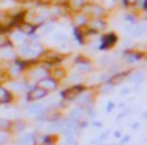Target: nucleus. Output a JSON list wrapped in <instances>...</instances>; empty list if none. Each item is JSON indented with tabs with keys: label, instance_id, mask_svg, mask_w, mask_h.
<instances>
[{
	"label": "nucleus",
	"instance_id": "obj_1",
	"mask_svg": "<svg viewBox=\"0 0 147 145\" xmlns=\"http://www.w3.org/2000/svg\"><path fill=\"white\" fill-rule=\"evenodd\" d=\"M115 35H106L105 38H103V44H101V49H106V47H109V46H112V44L115 43Z\"/></svg>",
	"mask_w": 147,
	"mask_h": 145
},
{
	"label": "nucleus",
	"instance_id": "obj_2",
	"mask_svg": "<svg viewBox=\"0 0 147 145\" xmlns=\"http://www.w3.org/2000/svg\"><path fill=\"white\" fill-rule=\"evenodd\" d=\"M46 91L43 90V88H35V90L32 91V95H30V99H38V98H43L45 96Z\"/></svg>",
	"mask_w": 147,
	"mask_h": 145
},
{
	"label": "nucleus",
	"instance_id": "obj_3",
	"mask_svg": "<svg viewBox=\"0 0 147 145\" xmlns=\"http://www.w3.org/2000/svg\"><path fill=\"white\" fill-rule=\"evenodd\" d=\"M144 32H146V25H139V27H138L136 30L133 32V35H136V36H139V35H142Z\"/></svg>",
	"mask_w": 147,
	"mask_h": 145
},
{
	"label": "nucleus",
	"instance_id": "obj_4",
	"mask_svg": "<svg viewBox=\"0 0 147 145\" xmlns=\"http://www.w3.org/2000/svg\"><path fill=\"white\" fill-rule=\"evenodd\" d=\"M54 40L55 41H63L65 40V35L63 33H54Z\"/></svg>",
	"mask_w": 147,
	"mask_h": 145
},
{
	"label": "nucleus",
	"instance_id": "obj_5",
	"mask_svg": "<svg viewBox=\"0 0 147 145\" xmlns=\"http://www.w3.org/2000/svg\"><path fill=\"white\" fill-rule=\"evenodd\" d=\"M0 99H5V101L8 99V93L5 90H2V88H0Z\"/></svg>",
	"mask_w": 147,
	"mask_h": 145
},
{
	"label": "nucleus",
	"instance_id": "obj_6",
	"mask_svg": "<svg viewBox=\"0 0 147 145\" xmlns=\"http://www.w3.org/2000/svg\"><path fill=\"white\" fill-rule=\"evenodd\" d=\"M125 2H127V5H134L138 0H125Z\"/></svg>",
	"mask_w": 147,
	"mask_h": 145
},
{
	"label": "nucleus",
	"instance_id": "obj_7",
	"mask_svg": "<svg viewBox=\"0 0 147 145\" xmlns=\"http://www.w3.org/2000/svg\"><path fill=\"white\" fill-rule=\"evenodd\" d=\"M144 8H146V9H147V3H144Z\"/></svg>",
	"mask_w": 147,
	"mask_h": 145
}]
</instances>
